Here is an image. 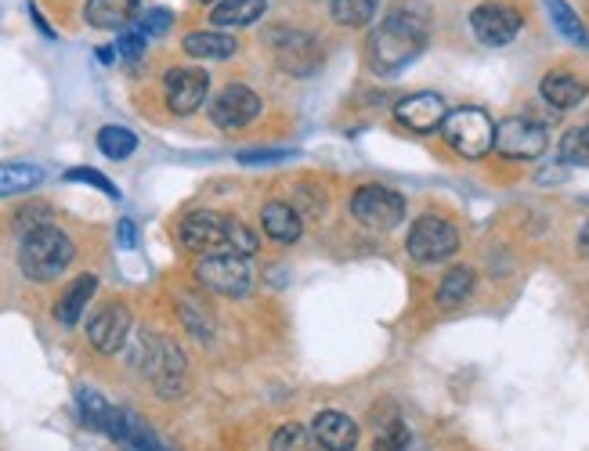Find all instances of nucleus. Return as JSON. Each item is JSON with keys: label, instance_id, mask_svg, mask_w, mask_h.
I'll use <instances>...</instances> for the list:
<instances>
[{"label": "nucleus", "instance_id": "obj_15", "mask_svg": "<svg viewBox=\"0 0 589 451\" xmlns=\"http://www.w3.org/2000/svg\"><path fill=\"white\" fill-rule=\"evenodd\" d=\"M76 404H80V415H84V423H91L95 430L109 434L112 441L123 444V434H127V412L123 409L109 404L106 398L98 394V390H87V387L76 390Z\"/></svg>", "mask_w": 589, "mask_h": 451}, {"label": "nucleus", "instance_id": "obj_1", "mask_svg": "<svg viewBox=\"0 0 589 451\" xmlns=\"http://www.w3.org/2000/svg\"><path fill=\"white\" fill-rule=\"evenodd\" d=\"M426 48V19L412 8H398L369 37V62L376 73H398Z\"/></svg>", "mask_w": 589, "mask_h": 451}, {"label": "nucleus", "instance_id": "obj_25", "mask_svg": "<svg viewBox=\"0 0 589 451\" xmlns=\"http://www.w3.org/2000/svg\"><path fill=\"white\" fill-rule=\"evenodd\" d=\"M546 11H550L553 26H557V33H561L564 40H572V44H579V48H586L589 33H586L582 19L575 15V8L568 4V0H546Z\"/></svg>", "mask_w": 589, "mask_h": 451}, {"label": "nucleus", "instance_id": "obj_4", "mask_svg": "<svg viewBox=\"0 0 589 451\" xmlns=\"http://www.w3.org/2000/svg\"><path fill=\"white\" fill-rule=\"evenodd\" d=\"M76 249H73V239L59 231L55 224H44V228H33L22 235V246H19V268L26 275L29 282H55L59 275L73 264Z\"/></svg>", "mask_w": 589, "mask_h": 451}, {"label": "nucleus", "instance_id": "obj_38", "mask_svg": "<svg viewBox=\"0 0 589 451\" xmlns=\"http://www.w3.org/2000/svg\"><path fill=\"white\" fill-rule=\"evenodd\" d=\"M120 242H123L127 249H131L134 242H137V228H134V221H120Z\"/></svg>", "mask_w": 589, "mask_h": 451}, {"label": "nucleus", "instance_id": "obj_9", "mask_svg": "<svg viewBox=\"0 0 589 451\" xmlns=\"http://www.w3.org/2000/svg\"><path fill=\"white\" fill-rule=\"evenodd\" d=\"M492 148L503 159H539L546 153V126L531 115H510V120L495 123Z\"/></svg>", "mask_w": 589, "mask_h": 451}, {"label": "nucleus", "instance_id": "obj_6", "mask_svg": "<svg viewBox=\"0 0 589 451\" xmlns=\"http://www.w3.org/2000/svg\"><path fill=\"white\" fill-rule=\"evenodd\" d=\"M442 137L453 153L467 156V159H481L492 153L495 123L489 120V112H481V109H456L445 115Z\"/></svg>", "mask_w": 589, "mask_h": 451}, {"label": "nucleus", "instance_id": "obj_31", "mask_svg": "<svg viewBox=\"0 0 589 451\" xmlns=\"http://www.w3.org/2000/svg\"><path fill=\"white\" fill-rule=\"evenodd\" d=\"M561 163L589 170V126H572V131L561 137Z\"/></svg>", "mask_w": 589, "mask_h": 451}, {"label": "nucleus", "instance_id": "obj_19", "mask_svg": "<svg viewBox=\"0 0 589 451\" xmlns=\"http://www.w3.org/2000/svg\"><path fill=\"white\" fill-rule=\"evenodd\" d=\"M181 51L189 58L221 62V58H232L239 51V40L225 29H200V33H189V37L181 40Z\"/></svg>", "mask_w": 589, "mask_h": 451}, {"label": "nucleus", "instance_id": "obj_24", "mask_svg": "<svg viewBox=\"0 0 589 451\" xmlns=\"http://www.w3.org/2000/svg\"><path fill=\"white\" fill-rule=\"evenodd\" d=\"M44 181V170L33 163H0V199L4 195L33 192Z\"/></svg>", "mask_w": 589, "mask_h": 451}, {"label": "nucleus", "instance_id": "obj_17", "mask_svg": "<svg viewBox=\"0 0 589 451\" xmlns=\"http://www.w3.org/2000/svg\"><path fill=\"white\" fill-rule=\"evenodd\" d=\"M275 58H279V65L286 69V73L308 76V73H315V69H318L322 48H318L315 37H308V33H283L279 48H275Z\"/></svg>", "mask_w": 589, "mask_h": 451}, {"label": "nucleus", "instance_id": "obj_7", "mask_svg": "<svg viewBox=\"0 0 589 451\" xmlns=\"http://www.w3.org/2000/svg\"><path fill=\"white\" fill-rule=\"evenodd\" d=\"M351 217L369 231H395L406 221V199L384 184H362L351 195Z\"/></svg>", "mask_w": 589, "mask_h": 451}, {"label": "nucleus", "instance_id": "obj_27", "mask_svg": "<svg viewBox=\"0 0 589 451\" xmlns=\"http://www.w3.org/2000/svg\"><path fill=\"white\" fill-rule=\"evenodd\" d=\"M473 293V268H453L437 285V304L442 307H459Z\"/></svg>", "mask_w": 589, "mask_h": 451}, {"label": "nucleus", "instance_id": "obj_40", "mask_svg": "<svg viewBox=\"0 0 589 451\" xmlns=\"http://www.w3.org/2000/svg\"><path fill=\"white\" fill-rule=\"evenodd\" d=\"M98 58H101V62H112V58H117V51H112V48H98Z\"/></svg>", "mask_w": 589, "mask_h": 451}, {"label": "nucleus", "instance_id": "obj_20", "mask_svg": "<svg viewBox=\"0 0 589 451\" xmlns=\"http://www.w3.org/2000/svg\"><path fill=\"white\" fill-rule=\"evenodd\" d=\"M539 90L553 109H575V106H582L586 95H589V87L582 84V80L575 73H564V69H553V73L542 76Z\"/></svg>", "mask_w": 589, "mask_h": 451}, {"label": "nucleus", "instance_id": "obj_18", "mask_svg": "<svg viewBox=\"0 0 589 451\" xmlns=\"http://www.w3.org/2000/svg\"><path fill=\"white\" fill-rule=\"evenodd\" d=\"M261 228H264V235H268L272 242L290 246V242L300 239V231H304V221H300V214L293 210L290 203L272 199V203H264V210H261Z\"/></svg>", "mask_w": 589, "mask_h": 451}, {"label": "nucleus", "instance_id": "obj_8", "mask_svg": "<svg viewBox=\"0 0 589 451\" xmlns=\"http://www.w3.org/2000/svg\"><path fill=\"white\" fill-rule=\"evenodd\" d=\"M406 249L416 264H442L459 249V231L437 214H423L420 221L409 228Z\"/></svg>", "mask_w": 589, "mask_h": 451}, {"label": "nucleus", "instance_id": "obj_34", "mask_svg": "<svg viewBox=\"0 0 589 451\" xmlns=\"http://www.w3.org/2000/svg\"><path fill=\"white\" fill-rule=\"evenodd\" d=\"M44 224H51V210H48V206H40V203L26 206V210L15 217V228L22 231V235L33 231V228H44Z\"/></svg>", "mask_w": 589, "mask_h": 451}, {"label": "nucleus", "instance_id": "obj_12", "mask_svg": "<svg viewBox=\"0 0 589 451\" xmlns=\"http://www.w3.org/2000/svg\"><path fill=\"white\" fill-rule=\"evenodd\" d=\"M261 115V98L257 90H250L247 84H228L221 95L214 98L211 106V120L221 131H242Z\"/></svg>", "mask_w": 589, "mask_h": 451}, {"label": "nucleus", "instance_id": "obj_35", "mask_svg": "<svg viewBox=\"0 0 589 451\" xmlns=\"http://www.w3.org/2000/svg\"><path fill=\"white\" fill-rule=\"evenodd\" d=\"M293 153L290 148H247V153H239V163H279V159H290Z\"/></svg>", "mask_w": 589, "mask_h": 451}, {"label": "nucleus", "instance_id": "obj_11", "mask_svg": "<svg viewBox=\"0 0 589 451\" xmlns=\"http://www.w3.org/2000/svg\"><path fill=\"white\" fill-rule=\"evenodd\" d=\"M131 310H127V304H120V300H112V304L98 307L95 315H91L87 321V343L95 346L98 354H117L127 346V340H131Z\"/></svg>", "mask_w": 589, "mask_h": 451}, {"label": "nucleus", "instance_id": "obj_36", "mask_svg": "<svg viewBox=\"0 0 589 451\" xmlns=\"http://www.w3.org/2000/svg\"><path fill=\"white\" fill-rule=\"evenodd\" d=\"M170 22H175V15H170L167 8H153V11H145V19L137 22V29H142L145 37H148V33H167Z\"/></svg>", "mask_w": 589, "mask_h": 451}, {"label": "nucleus", "instance_id": "obj_2", "mask_svg": "<svg viewBox=\"0 0 589 451\" xmlns=\"http://www.w3.org/2000/svg\"><path fill=\"white\" fill-rule=\"evenodd\" d=\"M131 343V368L142 373L148 383L156 387L159 398L175 401L184 394V383H189V362H184L181 346L167 337H156V332H137V337L127 340Z\"/></svg>", "mask_w": 589, "mask_h": 451}, {"label": "nucleus", "instance_id": "obj_3", "mask_svg": "<svg viewBox=\"0 0 589 451\" xmlns=\"http://www.w3.org/2000/svg\"><path fill=\"white\" fill-rule=\"evenodd\" d=\"M178 242L192 253H242V257L257 253V235L247 224L214 210L184 217L178 228Z\"/></svg>", "mask_w": 589, "mask_h": 451}, {"label": "nucleus", "instance_id": "obj_16", "mask_svg": "<svg viewBox=\"0 0 589 451\" xmlns=\"http://www.w3.org/2000/svg\"><path fill=\"white\" fill-rule=\"evenodd\" d=\"M311 437L322 451H354L358 448V423L348 412H318L311 423Z\"/></svg>", "mask_w": 589, "mask_h": 451}, {"label": "nucleus", "instance_id": "obj_33", "mask_svg": "<svg viewBox=\"0 0 589 451\" xmlns=\"http://www.w3.org/2000/svg\"><path fill=\"white\" fill-rule=\"evenodd\" d=\"M65 181H84L91 184V188H98V192H106L109 199H120V192H117V184H112L106 173H98V170H87V167H76V170H65Z\"/></svg>", "mask_w": 589, "mask_h": 451}, {"label": "nucleus", "instance_id": "obj_41", "mask_svg": "<svg viewBox=\"0 0 589 451\" xmlns=\"http://www.w3.org/2000/svg\"><path fill=\"white\" fill-rule=\"evenodd\" d=\"M203 4H221V0H203Z\"/></svg>", "mask_w": 589, "mask_h": 451}, {"label": "nucleus", "instance_id": "obj_14", "mask_svg": "<svg viewBox=\"0 0 589 451\" xmlns=\"http://www.w3.org/2000/svg\"><path fill=\"white\" fill-rule=\"evenodd\" d=\"M206 90H211V76L203 69H170L167 73V106L178 115H192L203 109Z\"/></svg>", "mask_w": 589, "mask_h": 451}, {"label": "nucleus", "instance_id": "obj_37", "mask_svg": "<svg viewBox=\"0 0 589 451\" xmlns=\"http://www.w3.org/2000/svg\"><path fill=\"white\" fill-rule=\"evenodd\" d=\"M142 51H145V33H142V29H123V37H120V44H117V54H123V58H142Z\"/></svg>", "mask_w": 589, "mask_h": 451}, {"label": "nucleus", "instance_id": "obj_5", "mask_svg": "<svg viewBox=\"0 0 589 451\" xmlns=\"http://www.w3.org/2000/svg\"><path fill=\"white\" fill-rule=\"evenodd\" d=\"M195 279L217 296H247L257 285V268L253 257L242 253H203L195 264Z\"/></svg>", "mask_w": 589, "mask_h": 451}, {"label": "nucleus", "instance_id": "obj_26", "mask_svg": "<svg viewBox=\"0 0 589 451\" xmlns=\"http://www.w3.org/2000/svg\"><path fill=\"white\" fill-rule=\"evenodd\" d=\"M380 8V0H329V15L337 26H348V29H358V26H369Z\"/></svg>", "mask_w": 589, "mask_h": 451}, {"label": "nucleus", "instance_id": "obj_30", "mask_svg": "<svg viewBox=\"0 0 589 451\" xmlns=\"http://www.w3.org/2000/svg\"><path fill=\"white\" fill-rule=\"evenodd\" d=\"M178 315H181L184 329H189L192 337H200L203 343H206V340H214V315L200 304V300H181V304H178Z\"/></svg>", "mask_w": 589, "mask_h": 451}, {"label": "nucleus", "instance_id": "obj_10", "mask_svg": "<svg viewBox=\"0 0 589 451\" xmlns=\"http://www.w3.org/2000/svg\"><path fill=\"white\" fill-rule=\"evenodd\" d=\"M470 29L484 48H503V44H510L521 33V11L500 4V0H489V4H478L470 11Z\"/></svg>", "mask_w": 589, "mask_h": 451}, {"label": "nucleus", "instance_id": "obj_21", "mask_svg": "<svg viewBox=\"0 0 589 451\" xmlns=\"http://www.w3.org/2000/svg\"><path fill=\"white\" fill-rule=\"evenodd\" d=\"M142 4L137 0H87L84 19L95 29H127L137 19Z\"/></svg>", "mask_w": 589, "mask_h": 451}, {"label": "nucleus", "instance_id": "obj_28", "mask_svg": "<svg viewBox=\"0 0 589 451\" xmlns=\"http://www.w3.org/2000/svg\"><path fill=\"white\" fill-rule=\"evenodd\" d=\"M98 148H101V156H109V159H127V156H134L137 134L127 131V126L109 123V126H101V131H98Z\"/></svg>", "mask_w": 589, "mask_h": 451}, {"label": "nucleus", "instance_id": "obj_23", "mask_svg": "<svg viewBox=\"0 0 589 451\" xmlns=\"http://www.w3.org/2000/svg\"><path fill=\"white\" fill-rule=\"evenodd\" d=\"M95 293H98V279H95V275H80V279L62 293L59 310H55L62 326H76L80 315H84V310H87L91 296H95Z\"/></svg>", "mask_w": 589, "mask_h": 451}, {"label": "nucleus", "instance_id": "obj_13", "mask_svg": "<svg viewBox=\"0 0 589 451\" xmlns=\"http://www.w3.org/2000/svg\"><path fill=\"white\" fill-rule=\"evenodd\" d=\"M445 101L431 95V90H420V95H409V98H401L398 106H395V120L406 126V131L412 134H431V131H442V123H445Z\"/></svg>", "mask_w": 589, "mask_h": 451}, {"label": "nucleus", "instance_id": "obj_32", "mask_svg": "<svg viewBox=\"0 0 589 451\" xmlns=\"http://www.w3.org/2000/svg\"><path fill=\"white\" fill-rule=\"evenodd\" d=\"M409 448V426L406 423H387L384 430H380L373 451H406Z\"/></svg>", "mask_w": 589, "mask_h": 451}, {"label": "nucleus", "instance_id": "obj_29", "mask_svg": "<svg viewBox=\"0 0 589 451\" xmlns=\"http://www.w3.org/2000/svg\"><path fill=\"white\" fill-rule=\"evenodd\" d=\"M268 451H315V437L304 423H286L272 434Z\"/></svg>", "mask_w": 589, "mask_h": 451}, {"label": "nucleus", "instance_id": "obj_39", "mask_svg": "<svg viewBox=\"0 0 589 451\" xmlns=\"http://www.w3.org/2000/svg\"><path fill=\"white\" fill-rule=\"evenodd\" d=\"M575 246H579V253H582V257H589V221L579 228V239H575Z\"/></svg>", "mask_w": 589, "mask_h": 451}, {"label": "nucleus", "instance_id": "obj_22", "mask_svg": "<svg viewBox=\"0 0 589 451\" xmlns=\"http://www.w3.org/2000/svg\"><path fill=\"white\" fill-rule=\"evenodd\" d=\"M264 8H268V0H221V4H214L211 11V22L214 29H239V26H253Z\"/></svg>", "mask_w": 589, "mask_h": 451}]
</instances>
